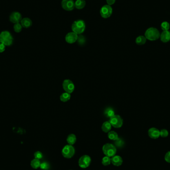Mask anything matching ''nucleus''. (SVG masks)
Listing matches in <instances>:
<instances>
[{
	"label": "nucleus",
	"instance_id": "1",
	"mask_svg": "<svg viewBox=\"0 0 170 170\" xmlns=\"http://www.w3.org/2000/svg\"><path fill=\"white\" fill-rule=\"evenodd\" d=\"M145 37L147 40L150 41H155L158 40L160 37L159 31L155 27H150L145 32Z\"/></svg>",
	"mask_w": 170,
	"mask_h": 170
},
{
	"label": "nucleus",
	"instance_id": "2",
	"mask_svg": "<svg viewBox=\"0 0 170 170\" xmlns=\"http://www.w3.org/2000/svg\"><path fill=\"white\" fill-rule=\"evenodd\" d=\"M86 29V24L84 20H77L72 25V30L77 34H81L84 32Z\"/></svg>",
	"mask_w": 170,
	"mask_h": 170
},
{
	"label": "nucleus",
	"instance_id": "3",
	"mask_svg": "<svg viewBox=\"0 0 170 170\" xmlns=\"http://www.w3.org/2000/svg\"><path fill=\"white\" fill-rule=\"evenodd\" d=\"M13 36L8 31H3L0 33V43L5 46H11L13 43Z\"/></svg>",
	"mask_w": 170,
	"mask_h": 170
},
{
	"label": "nucleus",
	"instance_id": "4",
	"mask_svg": "<svg viewBox=\"0 0 170 170\" xmlns=\"http://www.w3.org/2000/svg\"><path fill=\"white\" fill-rule=\"evenodd\" d=\"M102 151L106 156L111 157L115 156L116 154V148L113 144L107 143L104 145L102 147Z\"/></svg>",
	"mask_w": 170,
	"mask_h": 170
},
{
	"label": "nucleus",
	"instance_id": "5",
	"mask_svg": "<svg viewBox=\"0 0 170 170\" xmlns=\"http://www.w3.org/2000/svg\"><path fill=\"white\" fill-rule=\"evenodd\" d=\"M62 154L65 158L69 159L72 157L75 154V149L72 145H66L62 149Z\"/></svg>",
	"mask_w": 170,
	"mask_h": 170
},
{
	"label": "nucleus",
	"instance_id": "6",
	"mask_svg": "<svg viewBox=\"0 0 170 170\" xmlns=\"http://www.w3.org/2000/svg\"><path fill=\"white\" fill-rule=\"evenodd\" d=\"M109 122L111 126L115 128H120L123 124V120L121 116L118 115H115L109 118Z\"/></svg>",
	"mask_w": 170,
	"mask_h": 170
},
{
	"label": "nucleus",
	"instance_id": "7",
	"mask_svg": "<svg viewBox=\"0 0 170 170\" xmlns=\"http://www.w3.org/2000/svg\"><path fill=\"white\" fill-rule=\"evenodd\" d=\"M113 14V9L111 5H106L102 7L100 10V14L102 17L107 18L111 16Z\"/></svg>",
	"mask_w": 170,
	"mask_h": 170
},
{
	"label": "nucleus",
	"instance_id": "8",
	"mask_svg": "<svg viewBox=\"0 0 170 170\" xmlns=\"http://www.w3.org/2000/svg\"><path fill=\"white\" fill-rule=\"evenodd\" d=\"M63 88L67 93L71 94L74 91L75 86L70 80H65L63 83Z\"/></svg>",
	"mask_w": 170,
	"mask_h": 170
},
{
	"label": "nucleus",
	"instance_id": "9",
	"mask_svg": "<svg viewBox=\"0 0 170 170\" xmlns=\"http://www.w3.org/2000/svg\"><path fill=\"white\" fill-rule=\"evenodd\" d=\"M91 162V159L88 155H84L80 158L79 165L82 168H86L89 166Z\"/></svg>",
	"mask_w": 170,
	"mask_h": 170
},
{
	"label": "nucleus",
	"instance_id": "10",
	"mask_svg": "<svg viewBox=\"0 0 170 170\" xmlns=\"http://www.w3.org/2000/svg\"><path fill=\"white\" fill-rule=\"evenodd\" d=\"M61 5L65 11H71L75 8V3L73 0H62Z\"/></svg>",
	"mask_w": 170,
	"mask_h": 170
},
{
	"label": "nucleus",
	"instance_id": "11",
	"mask_svg": "<svg viewBox=\"0 0 170 170\" xmlns=\"http://www.w3.org/2000/svg\"><path fill=\"white\" fill-rule=\"evenodd\" d=\"M22 20V15L18 12H14L10 16V20L14 23H19Z\"/></svg>",
	"mask_w": 170,
	"mask_h": 170
},
{
	"label": "nucleus",
	"instance_id": "12",
	"mask_svg": "<svg viewBox=\"0 0 170 170\" xmlns=\"http://www.w3.org/2000/svg\"><path fill=\"white\" fill-rule=\"evenodd\" d=\"M78 34L75 33V32H71L68 33L65 37V40L67 42L70 44L74 43L77 41L78 40Z\"/></svg>",
	"mask_w": 170,
	"mask_h": 170
},
{
	"label": "nucleus",
	"instance_id": "13",
	"mask_svg": "<svg viewBox=\"0 0 170 170\" xmlns=\"http://www.w3.org/2000/svg\"><path fill=\"white\" fill-rule=\"evenodd\" d=\"M148 135L151 138L156 139L160 136V132L157 128L152 127L149 129Z\"/></svg>",
	"mask_w": 170,
	"mask_h": 170
},
{
	"label": "nucleus",
	"instance_id": "14",
	"mask_svg": "<svg viewBox=\"0 0 170 170\" xmlns=\"http://www.w3.org/2000/svg\"><path fill=\"white\" fill-rule=\"evenodd\" d=\"M161 41L164 43H167L170 41V31H163L160 34Z\"/></svg>",
	"mask_w": 170,
	"mask_h": 170
},
{
	"label": "nucleus",
	"instance_id": "15",
	"mask_svg": "<svg viewBox=\"0 0 170 170\" xmlns=\"http://www.w3.org/2000/svg\"><path fill=\"white\" fill-rule=\"evenodd\" d=\"M111 162L115 166H119L122 164L123 160L119 156H114L111 159Z\"/></svg>",
	"mask_w": 170,
	"mask_h": 170
},
{
	"label": "nucleus",
	"instance_id": "16",
	"mask_svg": "<svg viewBox=\"0 0 170 170\" xmlns=\"http://www.w3.org/2000/svg\"><path fill=\"white\" fill-rule=\"evenodd\" d=\"M32 21L29 18H25L22 19L21 20V25L24 28H29L32 25Z\"/></svg>",
	"mask_w": 170,
	"mask_h": 170
},
{
	"label": "nucleus",
	"instance_id": "17",
	"mask_svg": "<svg viewBox=\"0 0 170 170\" xmlns=\"http://www.w3.org/2000/svg\"><path fill=\"white\" fill-rule=\"evenodd\" d=\"M104 115L107 117L108 118H111V117L114 116L115 115V111L113 109V108L111 107H107L106 109L104 110Z\"/></svg>",
	"mask_w": 170,
	"mask_h": 170
},
{
	"label": "nucleus",
	"instance_id": "18",
	"mask_svg": "<svg viewBox=\"0 0 170 170\" xmlns=\"http://www.w3.org/2000/svg\"><path fill=\"white\" fill-rule=\"evenodd\" d=\"M86 5V1L85 0H76L75 3V7L77 9L81 10Z\"/></svg>",
	"mask_w": 170,
	"mask_h": 170
},
{
	"label": "nucleus",
	"instance_id": "19",
	"mask_svg": "<svg viewBox=\"0 0 170 170\" xmlns=\"http://www.w3.org/2000/svg\"><path fill=\"white\" fill-rule=\"evenodd\" d=\"M111 125L109 122H104V124H102V129L104 132H109V131L111 130Z\"/></svg>",
	"mask_w": 170,
	"mask_h": 170
},
{
	"label": "nucleus",
	"instance_id": "20",
	"mask_svg": "<svg viewBox=\"0 0 170 170\" xmlns=\"http://www.w3.org/2000/svg\"><path fill=\"white\" fill-rule=\"evenodd\" d=\"M146 38L144 36H140L136 38L135 42L136 44L139 45H142L144 44L146 42Z\"/></svg>",
	"mask_w": 170,
	"mask_h": 170
},
{
	"label": "nucleus",
	"instance_id": "21",
	"mask_svg": "<svg viewBox=\"0 0 170 170\" xmlns=\"http://www.w3.org/2000/svg\"><path fill=\"white\" fill-rule=\"evenodd\" d=\"M67 141L69 145H73L76 141V137L74 134H70L69 135H68V137L67 138Z\"/></svg>",
	"mask_w": 170,
	"mask_h": 170
},
{
	"label": "nucleus",
	"instance_id": "22",
	"mask_svg": "<svg viewBox=\"0 0 170 170\" xmlns=\"http://www.w3.org/2000/svg\"><path fill=\"white\" fill-rule=\"evenodd\" d=\"M40 160L37 159H34L32 160L31 162V165L32 168L34 169H37L38 168H40Z\"/></svg>",
	"mask_w": 170,
	"mask_h": 170
},
{
	"label": "nucleus",
	"instance_id": "23",
	"mask_svg": "<svg viewBox=\"0 0 170 170\" xmlns=\"http://www.w3.org/2000/svg\"><path fill=\"white\" fill-rule=\"evenodd\" d=\"M70 98H71L70 94L67 93V92L63 93L60 97V100L63 102H66L70 100Z\"/></svg>",
	"mask_w": 170,
	"mask_h": 170
},
{
	"label": "nucleus",
	"instance_id": "24",
	"mask_svg": "<svg viewBox=\"0 0 170 170\" xmlns=\"http://www.w3.org/2000/svg\"><path fill=\"white\" fill-rule=\"evenodd\" d=\"M108 137L110 139L115 141L118 138V134L113 131H109L108 133Z\"/></svg>",
	"mask_w": 170,
	"mask_h": 170
},
{
	"label": "nucleus",
	"instance_id": "25",
	"mask_svg": "<svg viewBox=\"0 0 170 170\" xmlns=\"http://www.w3.org/2000/svg\"><path fill=\"white\" fill-rule=\"evenodd\" d=\"M115 147H117L118 148H121L122 147H124V140L122 138H118L117 139L115 140Z\"/></svg>",
	"mask_w": 170,
	"mask_h": 170
},
{
	"label": "nucleus",
	"instance_id": "26",
	"mask_svg": "<svg viewBox=\"0 0 170 170\" xmlns=\"http://www.w3.org/2000/svg\"><path fill=\"white\" fill-rule=\"evenodd\" d=\"M161 27L163 31H169L170 27V23L167 22H163L161 23Z\"/></svg>",
	"mask_w": 170,
	"mask_h": 170
},
{
	"label": "nucleus",
	"instance_id": "27",
	"mask_svg": "<svg viewBox=\"0 0 170 170\" xmlns=\"http://www.w3.org/2000/svg\"><path fill=\"white\" fill-rule=\"evenodd\" d=\"M111 163V159L108 156L103 158L102 160V164L104 166H107L109 165Z\"/></svg>",
	"mask_w": 170,
	"mask_h": 170
},
{
	"label": "nucleus",
	"instance_id": "28",
	"mask_svg": "<svg viewBox=\"0 0 170 170\" xmlns=\"http://www.w3.org/2000/svg\"><path fill=\"white\" fill-rule=\"evenodd\" d=\"M22 28H23V27H22V25L20 24V23H15L14 26V31L17 32V33L20 32L22 31Z\"/></svg>",
	"mask_w": 170,
	"mask_h": 170
},
{
	"label": "nucleus",
	"instance_id": "29",
	"mask_svg": "<svg viewBox=\"0 0 170 170\" xmlns=\"http://www.w3.org/2000/svg\"><path fill=\"white\" fill-rule=\"evenodd\" d=\"M40 168L41 169L43 170H48L50 168V165L48 162H44L41 163Z\"/></svg>",
	"mask_w": 170,
	"mask_h": 170
},
{
	"label": "nucleus",
	"instance_id": "30",
	"mask_svg": "<svg viewBox=\"0 0 170 170\" xmlns=\"http://www.w3.org/2000/svg\"><path fill=\"white\" fill-rule=\"evenodd\" d=\"M77 41H78V42L79 44L81 45L84 44L85 42H86V38L84 36L80 35V36H78Z\"/></svg>",
	"mask_w": 170,
	"mask_h": 170
},
{
	"label": "nucleus",
	"instance_id": "31",
	"mask_svg": "<svg viewBox=\"0 0 170 170\" xmlns=\"http://www.w3.org/2000/svg\"><path fill=\"white\" fill-rule=\"evenodd\" d=\"M160 136H161L162 137L165 138V137H167V136H168V131L166 130V129H162L161 131H160Z\"/></svg>",
	"mask_w": 170,
	"mask_h": 170
},
{
	"label": "nucleus",
	"instance_id": "32",
	"mask_svg": "<svg viewBox=\"0 0 170 170\" xmlns=\"http://www.w3.org/2000/svg\"><path fill=\"white\" fill-rule=\"evenodd\" d=\"M34 158L35 159L40 160L43 157V154L40 151H36L35 152L34 154Z\"/></svg>",
	"mask_w": 170,
	"mask_h": 170
},
{
	"label": "nucleus",
	"instance_id": "33",
	"mask_svg": "<svg viewBox=\"0 0 170 170\" xmlns=\"http://www.w3.org/2000/svg\"><path fill=\"white\" fill-rule=\"evenodd\" d=\"M165 160L167 163H170V151L167 152L165 155Z\"/></svg>",
	"mask_w": 170,
	"mask_h": 170
},
{
	"label": "nucleus",
	"instance_id": "34",
	"mask_svg": "<svg viewBox=\"0 0 170 170\" xmlns=\"http://www.w3.org/2000/svg\"><path fill=\"white\" fill-rule=\"evenodd\" d=\"M5 46L4 44L2 43H0V53H2L4 52L5 50Z\"/></svg>",
	"mask_w": 170,
	"mask_h": 170
},
{
	"label": "nucleus",
	"instance_id": "35",
	"mask_svg": "<svg viewBox=\"0 0 170 170\" xmlns=\"http://www.w3.org/2000/svg\"><path fill=\"white\" fill-rule=\"evenodd\" d=\"M106 1L108 5H111L115 4L116 0H106Z\"/></svg>",
	"mask_w": 170,
	"mask_h": 170
}]
</instances>
